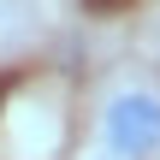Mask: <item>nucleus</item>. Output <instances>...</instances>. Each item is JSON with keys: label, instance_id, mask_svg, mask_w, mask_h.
Wrapping results in <instances>:
<instances>
[{"label": "nucleus", "instance_id": "obj_2", "mask_svg": "<svg viewBox=\"0 0 160 160\" xmlns=\"http://www.w3.org/2000/svg\"><path fill=\"white\" fill-rule=\"evenodd\" d=\"M30 18H36V0H0V59L24 48V36H30Z\"/></svg>", "mask_w": 160, "mask_h": 160}, {"label": "nucleus", "instance_id": "obj_1", "mask_svg": "<svg viewBox=\"0 0 160 160\" xmlns=\"http://www.w3.org/2000/svg\"><path fill=\"white\" fill-rule=\"evenodd\" d=\"M95 154L101 160H160V83L113 77L95 101Z\"/></svg>", "mask_w": 160, "mask_h": 160}]
</instances>
